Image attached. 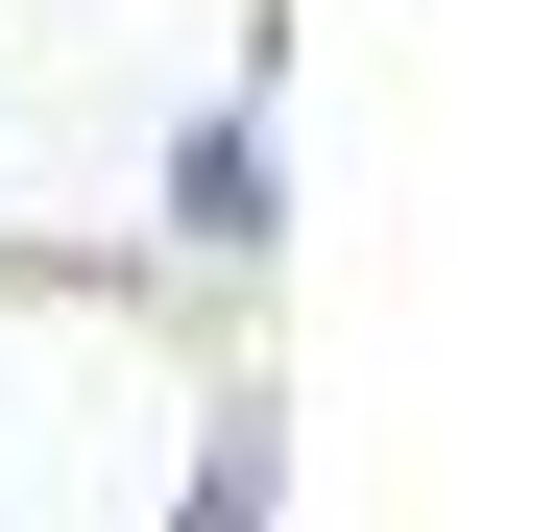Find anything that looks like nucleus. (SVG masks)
<instances>
[{"label":"nucleus","mask_w":556,"mask_h":532,"mask_svg":"<svg viewBox=\"0 0 556 532\" xmlns=\"http://www.w3.org/2000/svg\"><path fill=\"white\" fill-rule=\"evenodd\" d=\"M169 242H194V266L266 242V122H194V145H169Z\"/></svg>","instance_id":"1"},{"label":"nucleus","mask_w":556,"mask_h":532,"mask_svg":"<svg viewBox=\"0 0 556 532\" xmlns=\"http://www.w3.org/2000/svg\"><path fill=\"white\" fill-rule=\"evenodd\" d=\"M169 532H266V388H218V435H194V484H169Z\"/></svg>","instance_id":"2"}]
</instances>
